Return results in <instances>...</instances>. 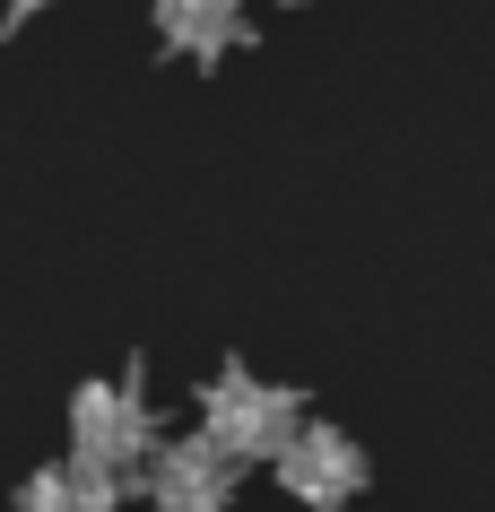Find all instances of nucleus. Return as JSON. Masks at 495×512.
Returning <instances> with one entry per match:
<instances>
[{"instance_id":"7ed1b4c3","label":"nucleus","mask_w":495,"mask_h":512,"mask_svg":"<svg viewBox=\"0 0 495 512\" xmlns=\"http://www.w3.org/2000/svg\"><path fill=\"white\" fill-rule=\"evenodd\" d=\"M270 478H278V495H296L304 512H348L365 486H374V460H365V443H357L348 426H330V417H304V426L278 443Z\"/></svg>"},{"instance_id":"20e7f679","label":"nucleus","mask_w":495,"mask_h":512,"mask_svg":"<svg viewBox=\"0 0 495 512\" xmlns=\"http://www.w3.org/2000/svg\"><path fill=\"white\" fill-rule=\"evenodd\" d=\"M235 486H244V460L226 452L209 426H192V434H165L148 452L131 495H148L157 512H235Z\"/></svg>"},{"instance_id":"6e6552de","label":"nucleus","mask_w":495,"mask_h":512,"mask_svg":"<svg viewBox=\"0 0 495 512\" xmlns=\"http://www.w3.org/2000/svg\"><path fill=\"white\" fill-rule=\"evenodd\" d=\"M287 9H304V0H287Z\"/></svg>"},{"instance_id":"0eeeda50","label":"nucleus","mask_w":495,"mask_h":512,"mask_svg":"<svg viewBox=\"0 0 495 512\" xmlns=\"http://www.w3.org/2000/svg\"><path fill=\"white\" fill-rule=\"evenodd\" d=\"M35 9H53V0H9V9H0V35H18L35 18Z\"/></svg>"},{"instance_id":"f03ea898","label":"nucleus","mask_w":495,"mask_h":512,"mask_svg":"<svg viewBox=\"0 0 495 512\" xmlns=\"http://www.w3.org/2000/svg\"><path fill=\"white\" fill-rule=\"evenodd\" d=\"M304 408L313 400H304L296 382H261L252 365H218V374L200 382V426L218 434L244 469H270L278 443L304 426Z\"/></svg>"},{"instance_id":"f257e3e1","label":"nucleus","mask_w":495,"mask_h":512,"mask_svg":"<svg viewBox=\"0 0 495 512\" xmlns=\"http://www.w3.org/2000/svg\"><path fill=\"white\" fill-rule=\"evenodd\" d=\"M157 408H148V365H122L113 382H79L70 391V452L87 460V469H105V478L139 486V469H148V452H157Z\"/></svg>"},{"instance_id":"39448f33","label":"nucleus","mask_w":495,"mask_h":512,"mask_svg":"<svg viewBox=\"0 0 495 512\" xmlns=\"http://www.w3.org/2000/svg\"><path fill=\"white\" fill-rule=\"evenodd\" d=\"M148 27H157V53L165 61L218 70L226 53H244V44H252V9H244V0H157Z\"/></svg>"},{"instance_id":"423d86ee","label":"nucleus","mask_w":495,"mask_h":512,"mask_svg":"<svg viewBox=\"0 0 495 512\" xmlns=\"http://www.w3.org/2000/svg\"><path fill=\"white\" fill-rule=\"evenodd\" d=\"M122 495H131L122 478H105V469H87L70 452L53 469H35V478H18V504L9 512H122Z\"/></svg>"}]
</instances>
